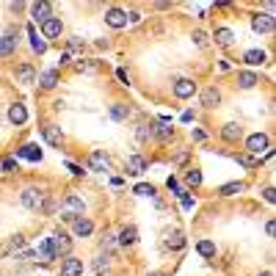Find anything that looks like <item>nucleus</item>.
<instances>
[{"mask_svg":"<svg viewBox=\"0 0 276 276\" xmlns=\"http://www.w3.org/2000/svg\"><path fill=\"white\" fill-rule=\"evenodd\" d=\"M196 249H199L202 257H216V243H213V240H199Z\"/></svg>","mask_w":276,"mask_h":276,"instance_id":"33","label":"nucleus"},{"mask_svg":"<svg viewBox=\"0 0 276 276\" xmlns=\"http://www.w3.org/2000/svg\"><path fill=\"white\" fill-rule=\"evenodd\" d=\"M221 138L224 141H229V144H235L240 138V125H235V122H229V125L221 127Z\"/></svg>","mask_w":276,"mask_h":276,"instance_id":"23","label":"nucleus"},{"mask_svg":"<svg viewBox=\"0 0 276 276\" xmlns=\"http://www.w3.org/2000/svg\"><path fill=\"white\" fill-rule=\"evenodd\" d=\"M243 61H246L249 66L265 64V53H263V50H246V55H243Z\"/></svg>","mask_w":276,"mask_h":276,"instance_id":"30","label":"nucleus"},{"mask_svg":"<svg viewBox=\"0 0 276 276\" xmlns=\"http://www.w3.org/2000/svg\"><path fill=\"white\" fill-rule=\"evenodd\" d=\"M50 246H53V254H55V260L61 257V254H69L72 252V238H69V235L66 232H55L53 238H50Z\"/></svg>","mask_w":276,"mask_h":276,"instance_id":"2","label":"nucleus"},{"mask_svg":"<svg viewBox=\"0 0 276 276\" xmlns=\"http://www.w3.org/2000/svg\"><path fill=\"white\" fill-rule=\"evenodd\" d=\"M61 30H64V25H61V17H50L47 22H42V33H44V39H55V36H61Z\"/></svg>","mask_w":276,"mask_h":276,"instance_id":"10","label":"nucleus"},{"mask_svg":"<svg viewBox=\"0 0 276 276\" xmlns=\"http://www.w3.org/2000/svg\"><path fill=\"white\" fill-rule=\"evenodd\" d=\"M105 22L111 25V28H125L127 25V14L122 11V8H108V11H105Z\"/></svg>","mask_w":276,"mask_h":276,"instance_id":"9","label":"nucleus"},{"mask_svg":"<svg viewBox=\"0 0 276 276\" xmlns=\"http://www.w3.org/2000/svg\"><path fill=\"white\" fill-rule=\"evenodd\" d=\"M196 94V83H193L191 78H180L174 83V97H180V100H188V97Z\"/></svg>","mask_w":276,"mask_h":276,"instance_id":"6","label":"nucleus"},{"mask_svg":"<svg viewBox=\"0 0 276 276\" xmlns=\"http://www.w3.org/2000/svg\"><path fill=\"white\" fill-rule=\"evenodd\" d=\"M265 232L274 235V232H276V224H274V221H268V224H265Z\"/></svg>","mask_w":276,"mask_h":276,"instance_id":"49","label":"nucleus"},{"mask_svg":"<svg viewBox=\"0 0 276 276\" xmlns=\"http://www.w3.org/2000/svg\"><path fill=\"white\" fill-rule=\"evenodd\" d=\"M260 276H274V274H271V271H265V274H260Z\"/></svg>","mask_w":276,"mask_h":276,"instance_id":"53","label":"nucleus"},{"mask_svg":"<svg viewBox=\"0 0 276 276\" xmlns=\"http://www.w3.org/2000/svg\"><path fill=\"white\" fill-rule=\"evenodd\" d=\"M268 146H271V141L265 133H254V136L246 138V152L254 157H260V152H268Z\"/></svg>","mask_w":276,"mask_h":276,"instance_id":"1","label":"nucleus"},{"mask_svg":"<svg viewBox=\"0 0 276 276\" xmlns=\"http://www.w3.org/2000/svg\"><path fill=\"white\" fill-rule=\"evenodd\" d=\"M42 136H44V141H47L50 146H61V144H64V133H61V127H55V125H47L42 130Z\"/></svg>","mask_w":276,"mask_h":276,"instance_id":"13","label":"nucleus"},{"mask_svg":"<svg viewBox=\"0 0 276 276\" xmlns=\"http://www.w3.org/2000/svg\"><path fill=\"white\" fill-rule=\"evenodd\" d=\"M136 240H138V229L133 227V224H130V227H125V229L119 232V243H122V246H133Z\"/></svg>","mask_w":276,"mask_h":276,"instance_id":"27","label":"nucleus"},{"mask_svg":"<svg viewBox=\"0 0 276 276\" xmlns=\"http://www.w3.org/2000/svg\"><path fill=\"white\" fill-rule=\"evenodd\" d=\"M14 166H17V163H14V160H3V168H6V171H11Z\"/></svg>","mask_w":276,"mask_h":276,"instance_id":"50","label":"nucleus"},{"mask_svg":"<svg viewBox=\"0 0 276 276\" xmlns=\"http://www.w3.org/2000/svg\"><path fill=\"white\" fill-rule=\"evenodd\" d=\"M213 39H216L218 47H229V44L235 42V33H232L229 28H218V30H216V36H213Z\"/></svg>","mask_w":276,"mask_h":276,"instance_id":"26","label":"nucleus"},{"mask_svg":"<svg viewBox=\"0 0 276 276\" xmlns=\"http://www.w3.org/2000/svg\"><path fill=\"white\" fill-rule=\"evenodd\" d=\"M238 163H240V166H246V168H257V166H260V157L243 152V155H238Z\"/></svg>","mask_w":276,"mask_h":276,"instance_id":"35","label":"nucleus"},{"mask_svg":"<svg viewBox=\"0 0 276 276\" xmlns=\"http://www.w3.org/2000/svg\"><path fill=\"white\" fill-rule=\"evenodd\" d=\"M42 202H44V193L39 188H25L22 191V204L28 210H42Z\"/></svg>","mask_w":276,"mask_h":276,"instance_id":"3","label":"nucleus"},{"mask_svg":"<svg viewBox=\"0 0 276 276\" xmlns=\"http://www.w3.org/2000/svg\"><path fill=\"white\" fill-rule=\"evenodd\" d=\"M25 249V238L22 235H14L11 240H8V252H22Z\"/></svg>","mask_w":276,"mask_h":276,"instance_id":"37","label":"nucleus"},{"mask_svg":"<svg viewBox=\"0 0 276 276\" xmlns=\"http://www.w3.org/2000/svg\"><path fill=\"white\" fill-rule=\"evenodd\" d=\"M17 83H22V86L36 83V72H33V66H30V64L17 66Z\"/></svg>","mask_w":276,"mask_h":276,"instance_id":"16","label":"nucleus"},{"mask_svg":"<svg viewBox=\"0 0 276 276\" xmlns=\"http://www.w3.org/2000/svg\"><path fill=\"white\" fill-rule=\"evenodd\" d=\"M193 44H196V47H207V44H210V39H207V33H204V30H193Z\"/></svg>","mask_w":276,"mask_h":276,"instance_id":"38","label":"nucleus"},{"mask_svg":"<svg viewBox=\"0 0 276 276\" xmlns=\"http://www.w3.org/2000/svg\"><path fill=\"white\" fill-rule=\"evenodd\" d=\"M36 260H42V263H53V260H55V254H53V246H50V238L44 240L42 246H39V252H36Z\"/></svg>","mask_w":276,"mask_h":276,"instance_id":"28","label":"nucleus"},{"mask_svg":"<svg viewBox=\"0 0 276 276\" xmlns=\"http://www.w3.org/2000/svg\"><path fill=\"white\" fill-rule=\"evenodd\" d=\"M72 229H75V235H78V238H89V235L94 232V224H91L89 218L78 216V218H75V224H72Z\"/></svg>","mask_w":276,"mask_h":276,"instance_id":"18","label":"nucleus"},{"mask_svg":"<svg viewBox=\"0 0 276 276\" xmlns=\"http://www.w3.org/2000/svg\"><path fill=\"white\" fill-rule=\"evenodd\" d=\"M66 166H69V171H72L75 177H80V174H83V168H80V166H75V163H66Z\"/></svg>","mask_w":276,"mask_h":276,"instance_id":"44","label":"nucleus"},{"mask_svg":"<svg viewBox=\"0 0 276 276\" xmlns=\"http://www.w3.org/2000/svg\"><path fill=\"white\" fill-rule=\"evenodd\" d=\"M252 28L257 30V33H271V30H274V17H271V14H254Z\"/></svg>","mask_w":276,"mask_h":276,"instance_id":"8","label":"nucleus"},{"mask_svg":"<svg viewBox=\"0 0 276 276\" xmlns=\"http://www.w3.org/2000/svg\"><path fill=\"white\" fill-rule=\"evenodd\" d=\"M55 83H58V72H55V69H44V72L39 75V86H42V89H55Z\"/></svg>","mask_w":276,"mask_h":276,"instance_id":"25","label":"nucleus"},{"mask_svg":"<svg viewBox=\"0 0 276 276\" xmlns=\"http://www.w3.org/2000/svg\"><path fill=\"white\" fill-rule=\"evenodd\" d=\"M127 22H141V14H138V11H130V14H127Z\"/></svg>","mask_w":276,"mask_h":276,"instance_id":"45","label":"nucleus"},{"mask_svg":"<svg viewBox=\"0 0 276 276\" xmlns=\"http://www.w3.org/2000/svg\"><path fill=\"white\" fill-rule=\"evenodd\" d=\"M89 168H91V171H108V168H111L108 155H105L102 149H94L89 155Z\"/></svg>","mask_w":276,"mask_h":276,"instance_id":"5","label":"nucleus"},{"mask_svg":"<svg viewBox=\"0 0 276 276\" xmlns=\"http://www.w3.org/2000/svg\"><path fill=\"white\" fill-rule=\"evenodd\" d=\"M180 202H182V207H185V210H191V207H193V199L191 196H182Z\"/></svg>","mask_w":276,"mask_h":276,"instance_id":"46","label":"nucleus"},{"mask_svg":"<svg viewBox=\"0 0 276 276\" xmlns=\"http://www.w3.org/2000/svg\"><path fill=\"white\" fill-rule=\"evenodd\" d=\"M80 47H83V44H80V39H78V36L69 39V50H80Z\"/></svg>","mask_w":276,"mask_h":276,"instance_id":"43","label":"nucleus"},{"mask_svg":"<svg viewBox=\"0 0 276 276\" xmlns=\"http://www.w3.org/2000/svg\"><path fill=\"white\" fill-rule=\"evenodd\" d=\"M166 185H168V191H174V193L180 191V182H177L174 177H168V180H166Z\"/></svg>","mask_w":276,"mask_h":276,"instance_id":"42","label":"nucleus"},{"mask_svg":"<svg viewBox=\"0 0 276 276\" xmlns=\"http://www.w3.org/2000/svg\"><path fill=\"white\" fill-rule=\"evenodd\" d=\"M243 191H246V182H229V185L218 188V193H221V196H235V193H243Z\"/></svg>","mask_w":276,"mask_h":276,"instance_id":"29","label":"nucleus"},{"mask_svg":"<svg viewBox=\"0 0 276 276\" xmlns=\"http://www.w3.org/2000/svg\"><path fill=\"white\" fill-rule=\"evenodd\" d=\"M17 155H19V157H25V160H33V163L42 160V149H39L36 144H25L22 149L17 152Z\"/></svg>","mask_w":276,"mask_h":276,"instance_id":"24","label":"nucleus"},{"mask_svg":"<svg viewBox=\"0 0 276 276\" xmlns=\"http://www.w3.org/2000/svg\"><path fill=\"white\" fill-rule=\"evenodd\" d=\"M136 138L138 141H149L152 138V125H138L136 127Z\"/></svg>","mask_w":276,"mask_h":276,"instance_id":"36","label":"nucleus"},{"mask_svg":"<svg viewBox=\"0 0 276 276\" xmlns=\"http://www.w3.org/2000/svg\"><path fill=\"white\" fill-rule=\"evenodd\" d=\"M116 75H119V80H122V83H130V78H127V72H125V69H119V72H116Z\"/></svg>","mask_w":276,"mask_h":276,"instance_id":"48","label":"nucleus"},{"mask_svg":"<svg viewBox=\"0 0 276 276\" xmlns=\"http://www.w3.org/2000/svg\"><path fill=\"white\" fill-rule=\"evenodd\" d=\"M64 204L69 207V213H75V216H80V213H83V207H86L83 199L75 196V193H66V196H64Z\"/></svg>","mask_w":276,"mask_h":276,"instance_id":"22","label":"nucleus"},{"mask_svg":"<svg viewBox=\"0 0 276 276\" xmlns=\"http://www.w3.org/2000/svg\"><path fill=\"white\" fill-rule=\"evenodd\" d=\"M83 274V263L78 257H66L61 265V276H80Z\"/></svg>","mask_w":276,"mask_h":276,"instance_id":"14","label":"nucleus"},{"mask_svg":"<svg viewBox=\"0 0 276 276\" xmlns=\"http://www.w3.org/2000/svg\"><path fill=\"white\" fill-rule=\"evenodd\" d=\"M149 276H166V274H160V271H155V274H149Z\"/></svg>","mask_w":276,"mask_h":276,"instance_id":"52","label":"nucleus"},{"mask_svg":"<svg viewBox=\"0 0 276 276\" xmlns=\"http://www.w3.org/2000/svg\"><path fill=\"white\" fill-rule=\"evenodd\" d=\"M28 39H30L33 53H39V55L47 53V42H44V39H39V33H36V28H33V25H28Z\"/></svg>","mask_w":276,"mask_h":276,"instance_id":"19","label":"nucleus"},{"mask_svg":"<svg viewBox=\"0 0 276 276\" xmlns=\"http://www.w3.org/2000/svg\"><path fill=\"white\" fill-rule=\"evenodd\" d=\"M146 171V160L141 155H133V157H127V174H133V177H138V174H144Z\"/></svg>","mask_w":276,"mask_h":276,"instance_id":"17","label":"nucleus"},{"mask_svg":"<svg viewBox=\"0 0 276 276\" xmlns=\"http://www.w3.org/2000/svg\"><path fill=\"white\" fill-rule=\"evenodd\" d=\"M191 136H193V138H196V141H204V133H202V130H193V133H191Z\"/></svg>","mask_w":276,"mask_h":276,"instance_id":"51","label":"nucleus"},{"mask_svg":"<svg viewBox=\"0 0 276 276\" xmlns=\"http://www.w3.org/2000/svg\"><path fill=\"white\" fill-rule=\"evenodd\" d=\"M8 122L11 125H25L28 122V108H25L22 102H14L11 108H8Z\"/></svg>","mask_w":276,"mask_h":276,"instance_id":"12","label":"nucleus"},{"mask_svg":"<svg viewBox=\"0 0 276 276\" xmlns=\"http://www.w3.org/2000/svg\"><path fill=\"white\" fill-rule=\"evenodd\" d=\"M75 218H78L75 213H64V216H61V221H66V224H75Z\"/></svg>","mask_w":276,"mask_h":276,"instance_id":"47","label":"nucleus"},{"mask_svg":"<svg viewBox=\"0 0 276 276\" xmlns=\"http://www.w3.org/2000/svg\"><path fill=\"white\" fill-rule=\"evenodd\" d=\"M127 114H130V108H127V105H122V102L111 105V119H116V122H125V119H127Z\"/></svg>","mask_w":276,"mask_h":276,"instance_id":"32","label":"nucleus"},{"mask_svg":"<svg viewBox=\"0 0 276 276\" xmlns=\"http://www.w3.org/2000/svg\"><path fill=\"white\" fill-rule=\"evenodd\" d=\"M136 193L138 196H155V188L152 185H136Z\"/></svg>","mask_w":276,"mask_h":276,"instance_id":"39","label":"nucleus"},{"mask_svg":"<svg viewBox=\"0 0 276 276\" xmlns=\"http://www.w3.org/2000/svg\"><path fill=\"white\" fill-rule=\"evenodd\" d=\"M263 196H265V202H271V204L276 202V191H274V188H265V191H263Z\"/></svg>","mask_w":276,"mask_h":276,"instance_id":"40","label":"nucleus"},{"mask_svg":"<svg viewBox=\"0 0 276 276\" xmlns=\"http://www.w3.org/2000/svg\"><path fill=\"white\" fill-rule=\"evenodd\" d=\"M30 17L36 19V22H47L53 17V6H50L47 0H39V3H30Z\"/></svg>","mask_w":276,"mask_h":276,"instance_id":"4","label":"nucleus"},{"mask_svg":"<svg viewBox=\"0 0 276 276\" xmlns=\"http://www.w3.org/2000/svg\"><path fill=\"white\" fill-rule=\"evenodd\" d=\"M14 50H17V39H14L11 33H6V36H0V58H6V55H11Z\"/></svg>","mask_w":276,"mask_h":276,"instance_id":"21","label":"nucleus"},{"mask_svg":"<svg viewBox=\"0 0 276 276\" xmlns=\"http://www.w3.org/2000/svg\"><path fill=\"white\" fill-rule=\"evenodd\" d=\"M185 182H188V188H199L202 185V171H199V168H191L185 174Z\"/></svg>","mask_w":276,"mask_h":276,"instance_id":"34","label":"nucleus"},{"mask_svg":"<svg viewBox=\"0 0 276 276\" xmlns=\"http://www.w3.org/2000/svg\"><path fill=\"white\" fill-rule=\"evenodd\" d=\"M199 102H202L204 108H216L218 102H221V91H218L216 86H207V89H202V94H199Z\"/></svg>","mask_w":276,"mask_h":276,"instance_id":"7","label":"nucleus"},{"mask_svg":"<svg viewBox=\"0 0 276 276\" xmlns=\"http://www.w3.org/2000/svg\"><path fill=\"white\" fill-rule=\"evenodd\" d=\"M163 243H166V249H171V252H180V249H185V235L182 232H166V240H163Z\"/></svg>","mask_w":276,"mask_h":276,"instance_id":"15","label":"nucleus"},{"mask_svg":"<svg viewBox=\"0 0 276 276\" xmlns=\"http://www.w3.org/2000/svg\"><path fill=\"white\" fill-rule=\"evenodd\" d=\"M114 235H105V238H102V249H114Z\"/></svg>","mask_w":276,"mask_h":276,"instance_id":"41","label":"nucleus"},{"mask_svg":"<svg viewBox=\"0 0 276 276\" xmlns=\"http://www.w3.org/2000/svg\"><path fill=\"white\" fill-rule=\"evenodd\" d=\"M238 86L240 89H254V86H257V75L254 72H240L238 75Z\"/></svg>","mask_w":276,"mask_h":276,"instance_id":"31","label":"nucleus"},{"mask_svg":"<svg viewBox=\"0 0 276 276\" xmlns=\"http://www.w3.org/2000/svg\"><path fill=\"white\" fill-rule=\"evenodd\" d=\"M108 268H111V254H108V252L100 254V257H94V263H91V271H94L97 276H102Z\"/></svg>","mask_w":276,"mask_h":276,"instance_id":"20","label":"nucleus"},{"mask_svg":"<svg viewBox=\"0 0 276 276\" xmlns=\"http://www.w3.org/2000/svg\"><path fill=\"white\" fill-rule=\"evenodd\" d=\"M152 136L157 138V141H171L174 138V127H168V122H155L152 125Z\"/></svg>","mask_w":276,"mask_h":276,"instance_id":"11","label":"nucleus"}]
</instances>
